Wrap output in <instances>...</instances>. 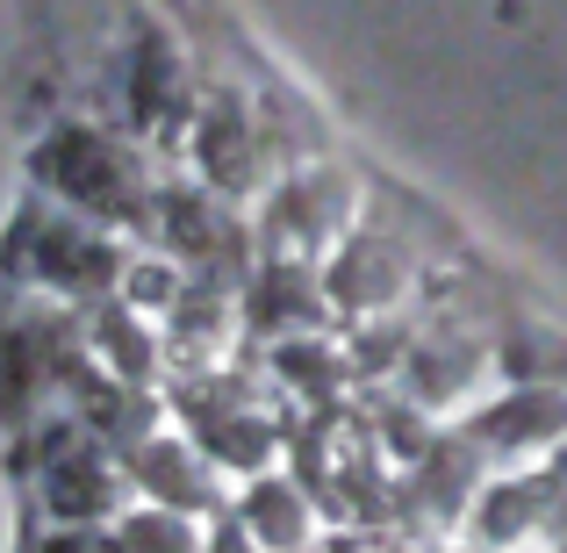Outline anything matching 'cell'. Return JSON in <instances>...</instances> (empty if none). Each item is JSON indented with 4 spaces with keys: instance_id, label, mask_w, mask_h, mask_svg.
I'll return each instance as SVG.
<instances>
[{
    "instance_id": "6da1fadb",
    "label": "cell",
    "mask_w": 567,
    "mask_h": 553,
    "mask_svg": "<svg viewBox=\"0 0 567 553\" xmlns=\"http://www.w3.org/2000/svg\"><path fill=\"white\" fill-rule=\"evenodd\" d=\"M37 468H43V511H51L58 525L109 518L115 489H123V468L109 460V446H86V439H72V431H51Z\"/></svg>"
},
{
    "instance_id": "7a4b0ae2",
    "label": "cell",
    "mask_w": 567,
    "mask_h": 553,
    "mask_svg": "<svg viewBox=\"0 0 567 553\" xmlns=\"http://www.w3.org/2000/svg\"><path fill=\"white\" fill-rule=\"evenodd\" d=\"M567 431V396H554V388H525V396H503L496 410L474 424V439L482 446H546V439H560Z\"/></svg>"
},
{
    "instance_id": "3957f363",
    "label": "cell",
    "mask_w": 567,
    "mask_h": 553,
    "mask_svg": "<svg viewBox=\"0 0 567 553\" xmlns=\"http://www.w3.org/2000/svg\"><path fill=\"white\" fill-rule=\"evenodd\" d=\"M202 460L208 453H181V446H137V453H130V474H137L166 511H202V503H208Z\"/></svg>"
},
{
    "instance_id": "277c9868",
    "label": "cell",
    "mask_w": 567,
    "mask_h": 553,
    "mask_svg": "<svg viewBox=\"0 0 567 553\" xmlns=\"http://www.w3.org/2000/svg\"><path fill=\"white\" fill-rule=\"evenodd\" d=\"M331 288H338V303H352V309H381L388 295L402 288V259H395V245H388V237H352V252L338 259Z\"/></svg>"
},
{
    "instance_id": "5b68a950",
    "label": "cell",
    "mask_w": 567,
    "mask_h": 553,
    "mask_svg": "<svg viewBox=\"0 0 567 553\" xmlns=\"http://www.w3.org/2000/svg\"><path fill=\"white\" fill-rule=\"evenodd\" d=\"M237 525H245L266 553H295V546L309 540V503L295 496L288 482H259L245 496V518H237Z\"/></svg>"
},
{
    "instance_id": "8992f818",
    "label": "cell",
    "mask_w": 567,
    "mask_h": 553,
    "mask_svg": "<svg viewBox=\"0 0 567 553\" xmlns=\"http://www.w3.org/2000/svg\"><path fill=\"white\" fill-rule=\"evenodd\" d=\"M539 511H546V496H539V489H525V482L496 489V496L482 503V540H488V546H511L517 532H532V525H539Z\"/></svg>"
},
{
    "instance_id": "52a82bcc",
    "label": "cell",
    "mask_w": 567,
    "mask_h": 553,
    "mask_svg": "<svg viewBox=\"0 0 567 553\" xmlns=\"http://www.w3.org/2000/svg\"><path fill=\"white\" fill-rule=\"evenodd\" d=\"M94 338H101V352H109L115 373H152V338H144V324L130 317V309H101Z\"/></svg>"
},
{
    "instance_id": "ba28073f",
    "label": "cell",
    "mask_w": 567,
    "mask_h": 553,
    "mask_svg": "<svg viewBox=\"0 0 567 553\" xmlns=\"http://www.w3.org/2000/svg\"><path fill=\"white\" fill-rule=\"evenodd\" d=\"M115 553H194L187 540V525H181V511H137L130 525H115Z\"/></svg>"
}]
</instances>
